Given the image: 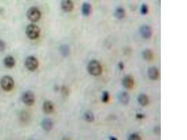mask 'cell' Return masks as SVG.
<instances>
[{"instance_id":"obj_1","label":"cell","mask_w":187,"mask_h":140,"mask_svg":"<svg viewBox=\"0 0 187 140\" xmlns=\"http://www.w3.org/2000/svg\"><path fill=\"white\" fill-rule=\"evenodd\" d=\"M102 67L100 63L95 60H92L89 62L88 65V71L91 75L99 76L102 73Z\"/></svg>"},{"instance_id":"obj_2","label":"cell","mask_w":187,"mask_h":140,"mask_svg":"<svg viewBox=\"0 0 187 140\" xmlns=\"http://www.w3.org/2000/svg\"><path fill=\"white\" fill-rule=\"evenodd\" d=\"M25 33L28 38L30 39H36L40 36V30L37 25L30 24L26 28Z\"/></svg>"},{"instance_id":"obj_3","label":"cell","mask_w":187,"mask_h":140,"mask_svg":"<svg viewBox=\"0 0 187 140\" xmlns=\"http://www.w3.org/2000/svg\"><path fill=\"white\" fill-rule=\"evenodd\" d=\"M0 84L2 89L5 91H11L14 88V80L11 77L4 76L1 79Z\"/></svg>"},{"instance_id":"obj_4","label":"cell","mask_w":187,"mask_h":140,"mask_svg":"<svg viewBox=\"0 0 187 140\" xmlns=\"http://www.w3.org/2000/svg\"><path fill=\"white\" fill-rule=\"evenodd\" d=\"M41 12L36 7H32L28 9L26 13L27 18L32 22H36L41 18Z\"/></svg>"},{"instance_id":"obj_5","label":"cell","mask_w":187,"mask_h":140,"mask_svg":"<svg viewBox=\"0 0 187 140\" xmlns=\"http://www.w3.org/2000/svg\"><path fill=\"white\" fill-rule=\"evenodd\" d=\"M22 101L28 106H32L35 102V96L34 93L30 91H27L23 94Z\"/></svg>"},{"instance_id":"obj_6","label":"cell","mask_w":187,"mask_h":140,"mask_svg":"<svg viewBox=\"0 0 187 140\" xmlns=\"http://www.w3.org/2000/svg\"><path fill=\"white\" fill-rule=\"evenodd\" d=\"M25 66L30 71H34L38 66V61L34 56H29L25 60Z\"/></svg>"},{"instance_id":"obj_7","label":"cell","mask_w":187,"mask_h":140,"mask_svg":"<svg viewBox=\"0 0 187 140\" xmlns=\"http://www.w3.org/2000/svg\"><path fill=\"white\" fill-rule=\"evenodd\" d=\"M140 33L143 38L149 39L152 35V30L149 26H142L140 28Z\"/></svg>"},{"instance_id":"obj_8","label":"cell","mask_w":187,"mask_h":140,"mask_svg":"<svg viewBox=\"0 0 187 140\" xmlns=\"http://www.w3.org/2000/svg\"><path fill=\"white\" fill-rule=\"evenodd\" d=\"M122 84L123 87L126 89H132L134 86V80L133 77L131 75H127L124 77L122 80Z\"/></svg>"},{"instance_id":"obj_9","label":"cell","mask_w":187,"mask_h":140,"mask_svg":"<svg viewBox=\"0 0 187 140\" xmlns=\"http://www.w3.org/2000/svg\"><path fill=\"white\" fill-rule=\"evenodd\" d=\"M41 126L45 131L50 132L54 127V122L49 118H44L41 122Z\"/></svg>"},{"instance_id":"obj_10","label":"cell","mask_w":187,"mask_h":140,"mask_svg":"<svg viewBox=\"0 0 187 140\" xmlns=\"http://www.w3.org/2000/svg\"><path fill=\"white\" fill-rule=\"evenodd\" d=\"M61 8L64 11L66 12H71L73 10V4L71 1L69 0H65L61 1Z\"/></svg>"},{"instance_id":"obj_11","label":"cell","mask_w":187,"mask_h":140,"mask_svg":"<svg viewBox=\"0 0 187 140\" xmlns=\"http://www.w3.org/2000/svg\"><path fill=\"white\" fill-rule=\"evenodd\" d=\"M43 111L47 114L52 113L54 110V104L50 101H45L43 103Z\"/></svg>"},{"instance_id":"obj_12","label":"cell","mask_w":187,"mask_h":140,"mask_svg":"<svg viewBox=\"0 0 187 140\" xmlns=\"http://www.w3.org/2000/svg\"><path fill=\"white\" fill-rule=\"evenodd\" d=\"M148 75L152 80H157L159 77V72L155 67H151L148 70Z\"/></svg>"},{"instance_id":"obj_13","label":"cell","mask_w":187,"mask_h":140,"mask_svg":"<svg viewBox=\"0 0 187 140\" xmlns=\"http://www.w3.org/2000/svg\"><path fill=\"white\" fill-rule=\"evenodd\" d=\"M15 60L13 57L8 56L5 58L4 60V64L8 68H12L15 65Z\"/></svg>"},{"instance_id":"obj_14","label":"cell","mask_w":187,"mask_h":140,"mask_svg":"<svg viewBox=\"0 0 187 140\" xmlns=\"http://www.w3.org/2000/svg\"><path fill=\"white\" fill-rule=\"evenodd\" d=\"M92 7L88 2H84L81 7L82 14L84 16H88L92 12Z\"/></svg>"},{"instance_id":"obj_15","label":"cell","mask_w":187,"mask_h":140,"mask_svg":"<svg viewBox=\"0 0 187 140\" xmlns=\"http://www.w3.org/2000/svg\"><path fill=\"white\" fill-rule=\"evenodd\" d=\"M19 120L22 124H28L30 122V115L26 111L22 112L20 114Z\"/></svg>"},{"instance_id":"obj_16","label":"cell","mask_w":187,"mask_h":140,"mask_svg":"<svg viewBox=\"0 0 187 140\" xmlns=\"http://www.w3.org/2000/svg\"><path fill=\"white\" fill-rule=\"evenodd\" d=\"M138 103L142 106H145L149 103V98L145 94H140L138 97Z\"/></svg>"},{"instance_id":"obj_17","label":"cell","mask_w":187,"mask_h":140,"mask_svg":"<svg viewBox=\"0 0 187 140\" xmlns=\"http://www.w3.org/2000/svg\"><path fill=\"white\" fill-rule=\"evenodd\" d=\"M119 99L120 102L123 104H127L130 100L129 94L126 92H123L119 95Z\"/></svg>"},{"instance_id":"obj_18","label":"cell","mask_w":187,"mask_h":140,"mask_svg":"<svg viewBox=\"0 0 187 140\" xmlns=\"http://www.w3.org/2000/svg\"><path fill=\"white\" fill-rule=\"evenodd\" d=\"M142 56L145 60L147 61H151L153 59V52L150 49H146L143 51Z\"/></svg>"},{"instance_id":"obj_19","label":"cell","mask_w":187,"mask_h":140,"mask_svg":"<svg viewBox=\"0 0 187 140\" xmlns=\"http://www.w3.org/2000/svg\"><path fill=\"white\" fill-rule=\"evenodd\" d=\"M59 51L64 57H67L69 54V48L66 44H62L59 47Z\"/></svg>"},{"instance_id":"obj_20","label":"cell","mask_w":187,"mask_h":140,"mask_svg":"<svg viewBox=\"0 0 187 140\" xmlns=\"http://www.w3.org/2000/svg\"><path fill=\"white\" fill-rule=\"evenodd\" d=\"M126 15V12L124 11V9L123 8L119 7L116 8L115 11V15L117 18L121 19L124 18Z\"/></svg>"},{"instance_id":"obj_21","label":"cell","mask_w":187,"mask_h":140,"mask_svg":"<svg viewBox=\"0 0 187 140\" xmlns=\"http://www.w3.org/2000/svg\"><path fill=\"white\" fill-rule=\"evenodd\" d=\"M83 116L84 119L87 122H93L94 120V115L93 114V113L90 111L85 112V113L84 114Z\"/></svg>"},{"instance_id":"obj_22","label":"cell","mask_w":187,"mask_h":140,"mask_svg":"<svg viewBox=\"0 0 187 140\" xmlns=\"http://www.w3.org/2000/svg\"><path fill=\"white\" fill-rule=\"evenodd\" d=\"M109 99V93L107 91H104V93H102V102L104 103L108 102Z\"/></svg>"},{"instance_id":"obj_23","label":"cell","mask_w":187,"mask_h":140,"mask_svg":"<svg viewBox=\"0 0 187 140\" xmlns=\"http://www.w3.org/2000/svg\"><path fill=\"white\" fill-rule=\"evenodd\" d=\"M148 7L147 5L145 4H143L142 5L141 7V13L143 15H146L147 14L148 12Z\"/></svg>"},{"instance_id":"obj_24","label":"cell","mask_w":187,"mask_h":140,"mask_svg":"<svg viewBox=\"0 0 187 140\" xmlns=\"http://www.w3.org/2000/svg\"><path fill=\"white\" fill-rule=\"evenodd\" d=\"M128 140H141V139L138 134H133L129 136Z\"/></svg>"},{"instance_id":"obj_25","label":"cell","mask_w":187,"mask_h":140,"mask_svg":"<svg viewBox=\"0 0 187 140\" xmlns=\"http://www.w3.org/2000/svg\"><path fill=\"white\" fill-rule=\"evenodd\" d=\"M6 48V44L4 41L0 39V52H2L4 51Z\"/></svg>"},{"instance_id":"obj_26","label":"cell","mask_w":187,"mask_h":140,"mask_svg":"<svg viewBox=\"0 0 187 140\" xmlns=\"http://www.w3.org/2000/svg\"><path fill=\"white\" fill-rule=\"evenodd\" d=\"M119 69L121 70H123L124 69V64L122 62L119 63Z\"/></svg>"},{"instance_id":"obj_27","label":"cell","mask_w":187,"mask_h":140,"mask_svg":"<svg viewBox=\"0 0 187 140\" xmlns=\"http://www.w3.org/2000/svg\"><path fill=\"white\" fill-rule=\"evenodd\" d=\"M62 93L65 95H68V89L66 87L62 88Z\"/></svg>"},{"instance_id":"obj_28","label":"cell","mask_w":187,"mask_h":140,"mask_svg":"<svg viewBox=\"0 0 187 140\" xmlns=\"http://www.w3.org/2000/svg\"><path fill=\"white\" fill-rule=\"evenodd\" d=\"M136 117H137V118H138V119H142V118L144 117V115L141 114V113H138V114L137 115Z\"/></svg>"},{"instance_id":"obj_29","label":"cell","mask_w":187,"mask_h":140,"mask_svg":"<svg viewBox=\"0 0 187 140\" xmlns=\"http://www.w3.org/2000/svg\"><path fill=\"white\" fill-rule=\"evenodd\" d=\"M62 140H71V139L69 138V137H65L63 138Z\"/></svg>"},{"instance_id":"obj_30","label":"cell","mask_w":187,"mask_h":140,"mask_svg":"<svg viewBox=\"0 0 187 140\" xmlns=\"http://www.w3.org/2000/svg\"><path fill=\"white\" fill-rule=\"evenodd\" d=\"M109 140H117V139L116 138H115L114 137L111 136L109 138Z\"/></svg>"},{"instance_id":"obj_31","label":"cell","mask_w":187,"mask_h":140,"mask_svg":"<svg viewBox=\"0 0 187 140\" xmlns=\"http://www.w3.org/2000/svg\"></svg>"}]
</instances>
